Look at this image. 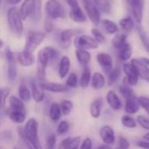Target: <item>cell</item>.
I'll use <instances>...</instances> for the list:
<instances>
[{
    "label": "cell",
    "mask_w": 149,
    "mask_h": 149,
    "mask_svg": "<svg viewBox=\"0 0 149 149\" xmlns=\"http://www.w3.org/2000/svg\"><path fill=\"white\" fill-rule=\"evenodd\" d=\"M53 47L45 46L42 48L37 57V76L39 81H43L45 79L46 68L50 65L51 55L53 51Z\"/></svg>",
    "instance_id": "6da1fadb"
},
{
    "label": "cell",
    "mask_w": 149,
    "mask_h": 149,
    "mask_svg": "<svg viewBox=\"0 0 149 149\" xmlns=\"http://www.w3.org/2000/svg\"><path fill=\"white\" fill-rule=\"evenodd\" d=\"M7 21L11 31L18 37L21 36L24 31V24L23 19L17 7H11L9 9L7 13Z\"/></svg>",
    "instance_id": "7a4b0ae2"
},
{
    "label": "cell",
    "mask_w": 149,
    "mask_h": 149,
    "mask_svg": "<svg viewBox=\"0 0 149 149\" xmlns=\"http://www.w3.org/2000/svg\"><path fill=\"white\" fill-rule=\"evenodd\" d=\"M45 38V34L38 31H29L26 34L24 51L33 53V52L43 43Z\"/></svg>",
    "instance_id": "3957f363"
},
{
    "label": "cell",
    "mask_w": 149,
    "mask_h": 149,
    "mask_svg": "<svg viewBox=\"0 0 149 149\" xmlns=\"http://www.w3.org/2000/svg\"><path fill=\"white\" fill-rule=\"evenodd\" d=\"M24 134L36 145L41 146L39 142V138H38V122L36 119L34 118H30L23 129Z\"/></svg>",
    "instance_id": "277c9868"
},
{
    "label": "cell",
    "mask_w": 149,
    "mask_h": 149,
    "mask_svg": "<svg viewBox=\"0 0 149 149\" xmlns=\"http://www.w3.org/2000/svg\"><path fill=\"white\" fill-rule=\"evenodd\" d=\"M5 58L8 63V66H7L8 80L10 83H14L17 76V68L15 54L10 48H7L5 50Z\"/></svg>",
    "instance_id": "5b68a950"
},
{
    "label": "cell",
    "mask_w": 149,
    "mask_h": 149,
    "mask_svg": "<svg viewBox=\"0 0 149 149\" xmlns=\"http://www.w3.org/2000/svg\"><path fill=\"white\" fill-rule=\"evenodd\" d=\"M74 45L77 49L83 50H95L99 48L100 44L93 38V37L88 35H79L74 39Z\"/></svg>",
    "instance_id": "8992f818"
},
{
    "label": "cell",
    "mask_w": 149,
    "mask_h": 149,
    "mask_svg": "<svg viewBox=\"0 0 149 149\" xmlns=\"http://www.w3.org/2000/svg\"><path fill=\"white\" fill-rule=\"evenodd\" d=\"M122 72L125 74L124 82H126L130 86H135L138 85L140 78L138 76V73L135 70V68L132 65L130 62L123 63L122 64Z\"/></svg>",
    "instance_id": "52a82bcc"
},
{
    "label": "cell",
    "mask_w": 149,
    "mask_h": 149,
    "mask_svg": "<svg viewBox=\"0 0 149 149\" xmlns=\"http://www.w3.org/2000/svg\"><path fill=\"white\" fill-rule=\"evenodd\" d=\"M45 11L51 19H58L65 17V10L57 0H49L45 4Z\"/></svg>",
    "instance_id": "ba28073f"
},
{
    "label": "cell",
    "mask_w": 149,
    "mask_h": 149,
    "mask_svg": "<svg viewBox=\"0 0 149 149\" xmlns=\"http://www.w3.org/2000/svg\"><path fill=\"white\" fill-rule=\"evenodd\" d=\"M128 7L130 8L131 13L138 24H141L143 19L145 0H125Z\"/></svg>",
    "instance_id": "9c48e42d"
},
{
    "label": "cell",
    "mask_w": 149,
    "mask_h": 149,
    "mask_svg": "<svg viewBox=\"0 0 149 149\" xmlns=\"http://www.w3.org/2000/svg\"><path fill=\"white\" fill-rule=\"evenodd\" d=\"M99 135L103 144L113 146L116 143V134L113 128L109 125L102 126L99 130Z\"/></svg>",
    "instance_id": "30bf717a"
},
{
    "label": "cell",
    "mask_w": 149,
    "mask_h": 149,
    "mask_svg": "<svg viewBox=\"0 0 149 149\" xmlns=\"http://www.w3.org/2000/svg\"><path fill=\"white\" fill-rule=\"evenodd\" d=\"M106 101L109 107L114 112H119L123 109L124 102L122 101L120 95L114 90H109L107 93Z\"/></svg>",
    "instance_id": "8fae6325"
},
{
    "label": "cell",
    "mask_w": 149,
    "mask_h": 149,
    "mask_svg": "<svg viewBox=\"0 0 149 149\" xmlns=\"http://www.w3.org/2000/svg\"><path fill=\"white\" fill-rule=\"evenodd\" d=\"M40 87L46 92L50 93H65L71 91L69 87H67L65 85L60 84V83H55V82H47V81H39L38 82Z\"/></svg>",
    "instance_id": "7c38bea8"
},
{
    "label": "cell",
    "mask_w": 149,
    "mask_h": 149,
    "mask_svg": "<svg viewBox=\"0 0 149 149\" xmlns=\"http://www.w3.org/2000/svg\"><path fill=\"white\" fill-rule=\"evenodd\" d=\"M97 62L99 65L101 67L103 72L105 73H108L114 67L113 66V57L107 53V52H100L97 54Z\"/></svg>",
    "instance_id": "4fadbf2b"
},
{
    "label": "cell",
    "mask_w": 149,
    "mask_h": 149,
    "mask_svg": "<svg viewBox=\"0 0 149 149\" xmlns=\"http://www.w3.org/2000/svg\"><path fill=\"white\" fill-rule=\"evenodd\" d=\"M130 63L135 68L140 79L149 83V66L143 64L140 58H132Z\"/></svg>",
    "instance_id": "5bb4252c"
},
{
    "label": "cell",
    "mask_w": 149,
    "mask_h": 149,
    "mask_svg": "<svg viewBox=\"0 0 149 149\" xmlns=\"http://www.w3.org/2000/svg\"><path fill=\"white\" fill-rule=\"evenodd\" d=\"M123 110L126 113V114H129V115H134L138 113L139 111L141 110V106L138 101V97L134 96L127 100H124Z\"/></svg>",
    "instance_id": "9a60e30c"
},
{
    "label": "cell",
    "mask_w": 149,
    "mask_h": 149,
    "mask_svg": "<svg viewBox=\"0 0 149 149\" xmlns=\"http://www.w3.org/2000/svg\"><path fill=\"white\" fill-rule=\"evenodd\" d=\"M117 57L118 59L122 63H127L129 60H131L132 55H133V48L130 43L126 42L123 44L120 47H119L117 50Z\"/></svg>",
    "instance_id": "2e32d148"
},
{
    "label": "cell",
    "mask_w": 149,
    "mask_h": 149,
    "mask_svg": "<svg viewBox=\"0 0 149 149\" xmlns=\"http://www.w3.org/2000/svg\"><path fill=\"white\" fill-rule=\"evenodd\" d=\"M15 58H16V61L24 67L31 66L35 63V57L33 53L28 52L24 50L23 52H17Z\"/></svg>",
    "instance_id": "e0dca14e"
},
{
    "label": "cell",
    "mask_w": 149,
    "mask_h": 149,
    "mask_svg": "<svg viewBox=\"0 0 149 149\" xmlns=\"http://www.w3.org/2000/svg\"><path fill=\"white\" fill-rule=\"evenodd\" d=\"M29 84H30L31 98L36 103H41L45 97V91L40 87L38 82H36L35 80H31Z\"/></svg>",
    "instance_id": "ac0fdd59"
},
{
    "label": "cell",
    "mask_w": 149,
    "mask_h": 149,
    "mask_svg": "<svg viewBox=\"0 0 149 149\" xmlns=\"http://www.w3.org/2000/svg\"><path fill=\"white\" fill-rule=\"evenodd\" d=\"M76 34H79L78 30L66 29V30L62 31L60 35H59V44H60V45L65 49L68 48L70 46V45H71L72 38Z\"/></svg>",
    "instance_id": "d6986e66"
},
{
    "label": "cell",
    "mask_w": 149,
    "mask_h": 149,
    "mask_svg": "<svg viewBox=\"0 0 149 149\" xmlns=\"http://www.w3.org/2000/svg\"><path fill=\"white\" fill-rule=\"evenodd\" d=\"M91 86L95 91L102 90L107 85V78L105 75L100 72H95L92 74L91 79Z\"/></svg>",
    "instance_id": "ffe728a7"
},
{
    "label": "cell",
    "mask_w": 149,
    "mask_h": 149,
    "mask_svg": "<svg viewBox=\"0 0 149 149\" xmlns=\"http://www.w3.org/2000/svg\"><path fill=\"white\" fill-rule=\"evenodd\" d=\"M36 5V0H24L20 10L19 13L23 20H25L28 17H31L34 11V8Z\"/></svg>",
    "instance_id": "44dd1931"
},
{
    "label": "cell",
    "mask_w": 149,
    "mask_h": 149,
    "mask_svg": "<svg viewBox=\"0 0 149 149\" xmlns=\"http://www.w3.org/2000/svg\"><path fill=\"white\" fill-rule=\"evenodd\" d=\"M104 106V100L102 98H96L94 99L92 103L90 104L89 107V113L92 118L93 119H99L101 116L102 109Z\"/></svg>",
    "instance_id": "7402d4cb"
},
{
    "label": "cell",
    "mask_w": 149,
    "mask_h": 149,
    "mask_svg": "<svg viewBox=\"0 0 149 149\" xmlns=\"http://www.w3.org/2000/svg\"><path fill=\"white\" fill-rule=\"evenodd\" d=\"M122 68L121 66L120 65H117L115 67H113L112 69V71H110L107 75V84L109 86H115L119 81L120 79H121L122 77Z\"/></svg>",
    "instance_id": "603a6c76"
},
{
    "label": "cell",
    "mask_w": 149,
    "mask_h": 149,
    "mask_svg": "<svg viewBox=\"0 0 149 149\" xmlns=\"http://www.w3.org/2000/svg\"><path fill=\"white\" fill-rule=\"evenodd\" d=\"M71 68V60L67 56H63L60 58L58 62V72L60 79H65L70 71Z\"/></svg>",
    "instance_id": "cb8c5ba5"
},
{
    "label": "cell",
    "mask_w": 149,
    "mask_h": 149,
    "mask_svg": "<svg viewBox=\"0 0 149 149\" xmlns=\"http://www.w3.org/2000/svg\"><path fill=\"white\" fill-rule=\"evenodd\" d=\"M69 16L71 19L76 23H86L87 21V16L79 5L74 8H71Z\"/></svg>",
    "instance_id": "d4e9b609"
},
{
    "label": "cell",
    "mask_w": 149,
    "mask_h": 149,
    "mask_svg": "<svg viewBox=\"0 0 149 149\" xmlns=\"http://www.w3.org/2000/svg\"><path fill=\"white\" fill-rule=\"evenodd\" d=\"M81 143V137L76 136L73 138H66L61 141L59 149H79Z\"/></svg>",
    "instance_id": "484cf974"
},
{
    "label": "cell",
    "mask_w": 149,
    "mask_h": 149,
    "mask_svg": "<svg viewBox=\"0 0 149 149\" xmlns=\"http://www.w3.org/2000/svg\"><path fill=\"white\" fill-rule=\"evenodd\" d=\"M75 56L78 60V62L84 67L88 65L92 59V55L87 50L83 49H77L75 52Z\"/></svg>",
    "instance_id": "4316f807"
},
{
    "label": "cell",
    "mask_w": 149,
    "mask_h": 149,
    "mask_svg": "<svg viewBox=\"0 0 149 149\" xmlns=\"http://www.w3.org/2000/svg\"><path fill=\"white\" fill-rule=\"evenodd\" d=\"M103 28V30L107 33V34H110V35H113V34H117L120 31V28L119 26L117 25V24L110 19H102L100 23Z\"/></svg>",
    "instance_id": "83f0119b"
},
{
    "label": "cell",
    "mask_w": 149,
    "mask_h": 149,
    "mask_svg": "<svg viewBox=\"0 0 149 149\" xmlns=\"http://www.w3.org/2000/svg\"><path fill=\"white\" fill-rule=\"evenodd\" d=\"M91 79H92V72L88 65L83 67V71L80 76V79H79V84L80 87L82 88H87L91 84Z\"/></svg>",
    "instance_id": "f1b7e54d"
},
{
    "label": "cell",
    "mask_w": 149,
    "mask_h": 149,
    "mask_svg": "<svg viewBox=\"0 0 149 149\" xmlns=\"http://www.w3.org/2000/svg\"><path fill=\"white\" fill-rule=\"evenodd\" d=\"M8 101H9V106H10V110L26 112L24 102L22 101L18 97H16L14 95H10L9 97Z\"/></svg>",
    "instance_id": "f546056e"
},
{
    "label": "cell",
    "mask_w": 149,
    "mask_h": 149,
    "mask_svg": "<svg viewBox=\"0 0 149 149\" xmlns=\"http://www.w3.org/2000/svg\"><path fill=\"white\" fill-rule=\"evenodd\" d=\"M62 116V112L61 108L58 103L57 102H52L49 108V117L53 122H57L61 119Z\"/></svg>",
    "instance_id": "4dcf8cb0"
},
{
    "label": "cell",
    "mask_w": 149,
    "mask_h": 149,
    "mask_svg": "<svg viewBox=\"0 0 149 149\" xmlns=\"http://www.w3.org/2000/svg\"><path fill=\"white\" fill-rule=\"evenodd\" d=\"M118 92L120 94V96L124 99V100H127L128 98H131V97H134V96H136L135 94V92L134 91L133 87L130 86L129 85H127L126 82L123 81V83L121 85L119 86L118 87Z\"/></svg>",
    "instance_id": "1f68e13d"
},
{
    "label": "cell",
    "mask_w": 149,
    "mask_h": 149,
    "mask_svg": "<svg viewBox=\"0 0 149 149\" xmlns=\"http://www.w3.org/2000/svg\"><path fill=\"white\" fill-rule=\"evenodd\" d=\"M9 119L16 124H23L26 120V112L23 111H13L9 112Z\"/></svg>",
    "instance_id": "d6a6232c"
},
{
    "label": "cell",
    "mask_w": 149,
    "mask_h": 149,
    "mask_svg": "<svg viewBox=\"0 0 149 149\" xmlns=\"http://www.w3.org/2000/svg\"><path fill=\"white\" fill-rule=\"evenodd\" d=\"M120 123L121 125L127 128V129H135L138 127L136 119L133 117V115L129 114H124L120 118Z\"/></svg>",
    "instance_id": "836d02e7"
},
{
    "label": "cell",
    "mask_w": 149,
    "mask_h": 149,
    "mask_svg": "<svg viewBox=\"0 0 149 149\" xmlns=\"http://www.w3.org/2000/svg\"><path fill=\"white\" fill-rule=\"evenodd\" d=\"M120 26L125 32L130 33L134 29L135 24H134V21L132 19V17L127 16L120 20Z\"/></svg>",
    "instance_id": "e575fe53"
},
{
    "label": "cell",
    "mask_w": 149,
    "mask_h": 149,
    "mask_svg": "<svg viewBox=\"0 0 149 149\" xmlns=\"http://www.w3.org/2000/svg\"><path fill=\"white\" fill-rule=\"evenodd\" d=\"M18 98L24 102H29L31 99V93L30 88L25 84H21L17 90Z\"/></svg>",
    "instance_id": "d590c367"
},
{
    "label": "cell",
    "mask_w": 149,
    "mask_h": 149,
    "mask_svg": "<svg viewBox=\"0 0 149 149\" xmlns=\"http://www.w3.org/2000/svg\"><path fill=\"white\" fill-rule=\"evenodd\" d=\"M59 106H60V108H61L62 115H65V116L70 115L71 113L73 110V107H74L72 101L69 100H61V102L59 103Z\"/></svg>",
    "instance_id": "8d00e7d4"
},
{
    "label": "cell",
    "mask_w": 149,
    "mask_h": 149,
    "mask_svg": "<svg viewBox=\"0 0 149 149\" xmlns=\"http://www.w3.org/2000/svg\"><path fill=\"white\" fill-rule=\"evenodd\" d=\"M136 30H137V32L139 34V37L141 38V41L143 46L145 47L146 51L149 53V37L148 36V34L145 32L143 27H141V25H137Z\"/></svg>",
    "instance_id": "74e56055"
},
{
    "label": "cell",
    "mask_w": 149,
    "mask_h": 149,
    "mask_svg": "<svg viewBox=\"0 0 149 149\" xmlns=\"http://www.w3.org/2000/svg\"><path fill=\"white\" fill-rule=\"evenodd\" d=\"M17 132H18V134H19V136H20V138L22 139V141H24V143L25 144V146L27 147V148L28 149H43L42 148V146H38V145H36L34 142H32L25 134H24V131H23V129H20V128H18V130H17Z\"/></svg>",
    "instance_id": "f35d334b"
},
{
    "label": "cell",
    "mask_w": 149,
    "mask_h": 149,
    "mask_svg": "<svg viewBox=\"0 0 149 149\" xmlns=\"http://www.w3.org/2000/svg\"><path fill=\"white\" fill-rule=\"evenodd\" d=\"M126 42H127V34H125V33L116 34L112 40V45L115 50H117L119 47H120Z\"/></svg>",
    "instance_id": "ab89813d"
},
{
    "label": "cell",
    "mask_w": 149,
    "mask_h": 149,
    "mask_svg": "<svg viewBox=\"0 0 149 149\" xmlns=\"http://www.w3.org/2000/svg\"><path fill=\"white\" fill-rule=\"evenodd\" d=\"M70 128H71V125L69 123L68 120H61L58 127H57V129H56V134L59 136H62V135H65L69 131H70Z\"/></svg>",
    "instance_id": "60d3db41"
},
{
    "label": "cell",
    "mask_w": 149,
    "mask_h": 149,
    "mask_svg": "<svg viewBox=\"0 0 149 149\" xmlns=\"http://www.w3.org/2000/svg\"><path fill=\"white\" fill-rule=\"evenodd\" d=\"M41 7H42L41 0H36V5H35V8H34V11H33L32 15L30 17L32 21L38 22L41 19V17H42Z\"/></svg>",
    "instance_id": "b9f144b4"
},
{
    "label": "cell",
    "mask_w": 149,
    "mask_h": 149,
    "mask_svg": "<svg viewBox=\"0 0 149 149\" xmlns=\"http://www.w3.org/2000/svg\"><path fill=\"white\" fill-rule=\"evenodd\" d=\"M100 12H104L105 14H110L113 8V1L112 0H100Z\"/></svg>",
    "instance_id": "7bdbcfd3"
},
{
    "label": "cell",
    "mask_w": 149,
    "mask_h": 149,
    "mask_svg": "<svg viewBox=\"0 0 149 149\" xmlns=\"http://www.w3.org/2000/svg\"><path fill=\"white\" fill-rule=\"evenodd\" d=\"M78 85H79V79H78L77 74L74 72L70 73L65 81V86L69 87L70 89H72V88H76Z\"/></svg>",
    "instance_id": "ee69618b"
},
{
    "label": "cell",
    "mask_w": 149,
    "mask_h": 149,
    "mask_svg": "<svg viewBox=\"0 0 149 149\" xmlns=\"http://www.w3.org/2000/svg\"><path fill=\"white\" fill-rule=\"evenodd\" d=\"M91 32H92V34H93V38L100 45H102V44H105L106 42H107V38H106V36L99 30V29H97V28H93L92 30H91Z\"/></svg>",
    "instance_id": "f6af8a7d"
},
{
    "label": "cell",
    "mask_w": 149,
    "mask_h": 149,
    "mask_svg": "<svg viewBox=\"0 0 149 149\" xmlns=\"http://www.w3.org/2000/svg\"><path fill=\"white\" fill-rule=\"evenodd\" d=\"M136 121L139 127L149 132V118L144 115H138L136 117Z\"/></svg>",
    "instance_id": "bcb514c9"
},
{
    "label": "cell",
    "mask_w": 149,
    "mask_h": 149,
    "mask_svg": "<svg viewBox=\"0 0 149 149\" xmlns=\"http://www.w3.org/2000/svg\"><path fill=\"white\" fill-rule=\"evenodd\" d=\"M57 136L55 134H51L47 136L45 141V149H56Z\"/></svg>",
    "instance_id": "7dc6e473"
},
{
    "label": "cell",
    "mask_w": 149,
    "mask_h": 149,
    "mask_svg": "<svg viewBox=\"0 0 149 149\" xmlns=\"http://www.w3.org/2000/svg\"><path fill=\"white\" fill-rule=\"evenodd\" d=\"M10 88H1L0 89V108H3L6 104V100L10 94Z\"/></svg>",
    "instance_id": "c3c4849f"
},
{
    "label": "cell",
    "mask_w": 149,
    "mask_h": 149,
    "mask_svg": "<svg viewBox=\"0 0 149 149\" xmlns=\"http://www.w3.org/2000/svg\"><path fill=\"white\" fill-rule=\"evenodd\" d=\"M100 1V0H83L85 10L86 11V10H92V9L99 8Z\"/></svg>",
    "instance_id": "681fc988"
},
{
    "label": "cell",
    "mask_w": 149,
    "mask_h": 149,
    "mask_svg": "<svg viewBox=\"0 0 149 149\" xmlns=\"http://www.w3.org/2000/svg\"><path fill=\"white\" fill-rule=\"evenodd\" d=\"M138 101L141 106V108H142L149 116V97L140 96L138 97Z\"/></svg>",
    "instance_id": "f907efd6"
},
{
    "label": "cell",
    "mask_w": 149,
    "mask_h": 149,
    "mask_svg": "<svg viewBox=\"0 0 149 149\" xmlns=\"http://www.w3.org/2000/svg\"><path fill=\"white\" fill-rule=\"evenodd\" d=\"M130 142L129 141L122 136V135H120L118 137V145H117V148L119 149H129L130 148Z\"/></svg>",
    "instance_id": "816d5d0a"
},
{
    "label": "cell",
    "mask_w": 149,
    "mask_h": 149,
    "mask_svg": "<svg viewBox=\"0 0 149 149\" xmlns=\"http://www.w3.org/2000/svg\"><path fill=\"white\" fill-rule=\"evenodd\" d=\"M93 141L86 137L84 139V141L80 143V146H79V149H93Z\"/></svg>",
    "instance_id": "f5cc1de1"
},
{
    "label": "cell",
    "mask_w": 149,
    "mask_h": 149,
    "mask_svg": "<svg viewBox=\"0 0 149 149\" xmlns=\"http://www.w3.org/2000/svg\"><path fill=\"white\" fill-rule=\"evenodd\" d=\"M135 146L141 149H149V141L145 139L139 140L135 142Z\"/></svg>",
    "instance_id": "db71d44e"
},
{
    "label": "cell",
    "mask_w": 149,
    "mask_h": 149,
    "mask_svg": "<svg viewBox=\"0 0 149 149\" xmlns=\"http://www.w3.org/2000/svg\"><path fill=\"white\" fill-rule=\"evenodd\" d=\"M45 30L47 33H50L53 30V24L51 20H46L45 23Z\"/></svg>",
    "instance_id": "11a10c76"
},
{
    "label": "cell",
    "mask_w": 149,
    "mask_h": 149,
    "mask_svg": "<svg viewBox=\"0 0 149 149\" xmlns=\"http://www.w3.org/2000/svg\"><path fill=\"white\" fill-rule=\"evenodd\" d=\"M65 1H66L67 4H68L71 8H74V7L79 5L78 0H65Z\"/></svg>",
    "instance_id": "9f6ffc18"
},
{
    "label": "cell",
    "mask_w": 149,
    "mask_h": 149,
    "mask_svg": "<svg viewBox=\"0 0 149 149\" xmlns=\"http://www.w3.org/2000/svg\"><path fill=\"white\" fill-rule=\"evenodd\" d=\"M22 0H6V2L8 3H10V4H11V5H16L17 3H19Z\"/></svg>",
    "instance_id": "6f0895ef"
},
{
    "label": "cell",
    "mask_w": 149,
    "mask_h": 149,
    "mask_svg": "<svg viewBox=\"0 0 149 149\" xmlns=\"http://www.w3.org/2000/svg\"><path fill=\"white\" fill-rule=\"evenodd\" d=\"M96 149H113L112 148V146L107 145V144H102L100 147H98Z\"/></svg>",
    "instance_id": "680465c9"
},
{
    "label": "cell",
    "mask_w": 149,
    "mask_h": 149,
    "mask_svg": "<svg viewBox=\"0 0 149 149\" xmlns=\"http://www.w3.org/2000/svg\"><path fill=\"white\" fill-rule=\"evenodd\" d=\"M140 59H141V61L143 64H145L146 65L149 66V58H148L143 57V58H140Z\"/></svg>",
    "instance_id": "91938a15"
},
{
    "label": "cell",
    "mask_w": 149,
    "mask_h": 149,
    "mask_svg": "<svg viewBox=\"0 0 149 149\" xmlns=\"http://www.w3.org/2000/svg\"><path fill=\"white\" fill-rule=\"evenodd\" d=\"M143 139H145V140H147V141H149V132H148V133L143 136Z\"/></svg>",
    "instance_id": "94428289"
},
{
    "label": "cell",
    "mask_w": 149,
    "mask_h": 149,
    "mask_svg": "<svg viewBox=\"0 0 149 149\" xmlns=\"http://www.w3.org/2000/svg\"><path fill=\"white\" fill-rule=\"evenodd\" d=\"M3 46V41L0 38V48H2Z\"/></svg>",
    "instance_id": "6125c7cd"
},
{
    "label": "cell",
    "mask_w": 149,
    "mask_h": 149,
    "mask_svg": "<svg viewBox=\"0 0 149 149\" xmlns=\"http://www.w3.org/2000/svg\"><path fill=\"white\" fill-rule=\"evenodd\" d=\"M0 149H7V148H3V147L0 146Z\"/></svg>",
    "instance_id": "be15d7a7"
},
{
    "label": "cell",
    "mask_w": 149,
    "mask_h": 149,
    "mask_svg": "<svg viewBox=\"0 0 149 149\" xmlns=\"http://www.w3.org/2000/svg\"><path fill=\"white\" fill-rule=\"evenodd\" d=\"M13 149H21V148H18V147H15Z\"/></svg>",
    "instance_id": "e7e4bbea"
},
{
    "label": "cell",
    "mask_w": 149,
    "mask_h": 149,
    "mask_svg": "<svg viewBox=\"0 0 149 149\" xmlns=\"http://www.w3.org/2000/svg\"><path fill=\"white\" fill-rule=\"evenodd\" d=\"M2 1H3V0H0V4H1V3H2Z\"/></svg>",
    "instance_id": "03108f58"
},
{
    "label": "cell",
    "mask_w": 149,
    "mask_h": 149,
    "mask_svg": "<svg viewBox=\"0 0 149 149\" xmlns=\"http://www.w3.org/2000/svg\"><path fill=\"white\" fill-rule=\"evenodd\" d=\"M114 149H119V148H117V147H116V148H114Z\"/></svg>",
    "instance_id": "003e7915"
}]
</instances>
